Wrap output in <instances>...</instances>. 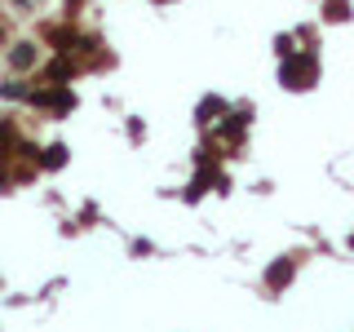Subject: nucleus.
I'll return each mask as SVG.
<instances>
[{
	"label": "nucleus",
	"instance_id": "f257e3e1",
	"mask_svg": "<svg viewBox=\"0 0 354 332\" xmlns=\"http://www.w3.org/2000/svg\"><path fill=\"white\" fill-rule=\"evenodd\" d=\"M319 53L315 49H297V53H288L283 66H279V84L288 89V93H306V89H315L319 84Z\"/></svg>",
	"mask_w": 354,
	"mask_h": 332
},
{
	"label": "nucleus",
	"instance_id": "f03ea898",
	"mask_svg": "<svg viewBox=\"0 0 354 332\" xmlns=\"http://www.w3.org/2000/svg\"><path fill=\"white\" fill-rule=\"evenodd\" d=\"M27 107L44 111L49 120H62V116H71V111H75V89H71V84H44V89H31Z\"/></svg>",
	"mask_w": 354,
	"mask_h": 332
},
{
	"label": "nucleus",
	"instance_id": "7ed1b4c3",
	"mask_svg": "<svg viewBox=\"0 0 354 332\" xmlns=\"http://www.w3.org/2000/svg\"><path fill=\"white\" fill-rule=\"evenodd\" d=\"M5 62H9V71H14V75H31L40 66V44L36 40H14L5 49Z\"/></svg>",
	"mask_w": 354,
	"mask_h": 332
},
{
	"label": "nucleus",
	"instance_id": "20e7f679",
	"mask_svg": "<svg viewBox=\"0 0 354 332\" xmlns=\"http://www.w3.org/2000/svg\"><path fill=\"white\" fill-rule=\"evenodd\" d=\"M292 279H297V257H292V252H283V257H274V266L266 270L261 284H266V293H270V297H279Z\"/></svg>",
	"mask_w": 354,
	"mask_h": 332
},
{
	"label": "nucleus",
	"instance_id": "39448f33",
	"mask_svg": "<svg viewBox=\"0 0 354 332\" xmlns=\"http://www.w3.org/2000/svg\"><path fill=\"white\" fill-rule=\"evenodd\" d=\"M36 169H49V173L66 169V147H62V142H49V147H40V155H36Z\"/></svg>",
	"mask_w": 354,
	"mask_h": 332
},
{
	"label": "nucleus",
	"instance_id": "423d86ee",
	"mask_svg": "<svg viewBox=\"0 0 354 332\" xmlns=\"http://www.w3.org/2000/svg\"><path fill=\"white\" fill-rule=\"evenodd\" d=\"M0 98H5V102H27L31 84L22 80V75H9V80H0Z\"/></svg>",
	"mask_w": 354,
	"mask_h": 332
},
{
	"label": "nucleus",
	"instance_id": "0eeeda50",
	"mask_svg": "<svg viewBox=\"0 0 354 332\" xmlns=\"http://www.w3.org/2000/svg\"><path fill=\"white\" fill-rule=\"evenodd\" d=\"M213 116H226V102H221V98H204L199 111H195V120L199 124H213Z\"/></svg>",
	"mask_w": 354,
	"mask_h": 332
},
{
	"label": "nucleus",
	"instance_id": "6e6552de",
	"mask_svg": "<svg viewBox=\"0 0 354 332\" xmlns=\"http://www.w3.org/2000/svg\"><path fill=\"white\" fill-rule=\"evenodd\" d=\"M324 18L328 22H346L350 18V0H324Z\"/></svg>",
	"mask_w": 354,
	"mask_h": 332
},
{
	"label": "nucleus",
	"instance_id": "1a4fd4ad",
	"mask_svg": "<svg viewBox=\"0 0 354 332\" xmlns=\"http://www.w3.org/2000/svg\"><path fill=\"white\" fill-rule=\"evenodd\" d=\"M18 186V177H14V160H0V195H9Z\"/></svg>",
	"mask_w": 354,
	"mask_h": 332
},
{
	"label": "nucleus",
	"instance_id": "9d476101",
	"mask_svg": "<svg viewBox=\"0 0 354 332\" xmlns=\"http://www.w3.org/2000/svg\"><path fill=\"white\" fill-rule=\"evenodd\" d=\"M0 49H9V14H0Z\"/></svg>",
	"mask_w": 354,
	"mask_h": 332
},
{
	"label": "nucleus",
	"instance_id": "9b49d317",
	"mask_svg": "<svg viewBox=\"0 0 354 332\" xmlns=\"http://www.w3.org/2000/svg\"><path fill=\"white\" fill-rule=\"evenodd\" d=\"M9 5H14V9H22V14H31V9H36L40 0H9Z\"/></svg>",
	"mask_w": 354,
	"mask_h": 332
},
{
	"label": "nucleus",
	"instance_id": "f8f14e48",
	"mask_svg": "<svg viewBox=\"0 0 354 332\" xmlns=\"http://www.w3.org/2000/svg\"><path fill=\"white\" fill-rule=\"evenodd\" d=\"M350 243H354V235H350Z\"/></svg>",
	"mask_w": 354,
	"mask_h": 332
},
{
	"label": "nucleus",
	"instance_id": "ddd939ff",
	"mask_svg": "<svg viewBox=\"0 0 354 332\" xmlns=\"http://www.w3.org/2000/svg\"><path fill=\"white\" fill-rule=\"evenodd\" d=\"M164 5H169V0H164Z\"/></svg>",
	"mask_w": 354,
	"mask_h": 332
}]
</instances>
